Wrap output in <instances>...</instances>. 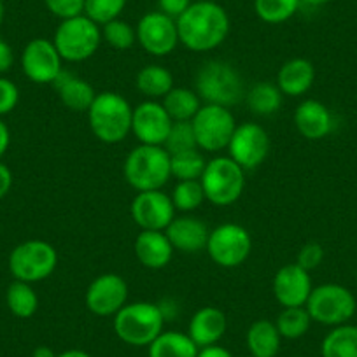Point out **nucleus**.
<instances>
[{
	"label": "nucleus",
	"mask_w": 357,
	"mask_h": 357,
	"mask_svg": "<svg viewBox=\"0 0 357 357\" xmlns=\"http://www.w3.org/2000/svg\"><path fill=\"white\" fill-rule=\"evenodd\" d=\"M229 26V16L222 6L212 0L193 2L177 18L178 43L195 53H207L225 43Z\"/></svg>",
	"instance_id": "nucleus-1"
},
{
	"label": "nucleus",
	"mask_w": 357,
	"mask_h": 357,
	"mask_svg": "<svg viewBox=\"0 0 357 357\" xmlns=\"http://www.w3.org/2000/svg\"><path fill=\"white\" fill-rule=\"evenodd\" d=\"M86 114L91 133L109 146L123 142L132 133L133 107L116 91L97 93Z\"/></svg>",
	"instance_id": "nucleus-2"
},
{
	"label": "nucleus",
	"mask_w": 357,
	"mask_h": 357,
	"mask_svg": "<svg viewBox=\"0 0 357 357\" xmlns=\"http://www.w3.org/2000/svg\"><path fill=\"white\" fill-rule=\"evenodd\" d=\"M195 91L204 104L231 109L245 98V86L240 72L225 60H208L198 68Z\"/></svg>",
	"instance_id": "nucleus-3"
},
{
	"label": "nucleus",
	"mask_w": 357,
	"mask_h": 357,
	"mask_svg": "<svg viewBox=\"0 0 357 357\" xmlns=\"http://www.w3.org/2000/svg\"><path fill=\"white\" fill-rule=\"evenodd\" d=\"M126 183L137 191L163 190L170 181V154L163 146H140L133 147L123 165Z\"/></svg>",
	"instance_id": "nucleus-4"
},
{
	"label": "nucleus",
	"mask_w": 357,
	"mask_h": 357,
	"mask_svg": "<svg viewBox=\"0 0 357 357\" xmlns=\"http://www.w3.org/2000/svg\"><path fill=\"white\" fill-rule=\"evenodd\" d=\"M165 319L160 305L151 301L126 303L114 315V333L130 347H149L165 331Z\"/></svg>",
	"instance_id": "nucleus-5"
},
{
	"label": "nucleus",
	"mask_w": 357,
	"mask_h": 357,
	"mask_svg": "<svg viewBox=\"0 0 357 357\" xmlns=\"http://www.w3.org/2000/svg\"><path fill=\"white\" fill-rule=\"evenodd\" d=\"M200 183L208 204L229 207L245 190V170L229 156H215L205 165Z\"/></svg>",
	"instance_id": "nucleus-6"
},
{
	"label": "nucleus",
	"mask_w": 357,
	"mask_h": 357,
	"mask_svg": "<svg viewBox=\"0 0 357 357\" xmlns=\"http://www.w3.org/2000/svg\"><path fill=\"white\" fill-rule=\"evenodd\" d=\"M53 44L61 60L68 63H81L98 51L102 44V29L84 15L63 20L54 32Z\"/></svg>",
	"instance_id": "nucleus-7"
},
{
	"label": "nucleus",
	"mask_w": 357,
	"mask_h": 357,
	"mask_svg": "<svg viewBox=\"0 0 357 357\" xmlns=\"http://www.w3.org/2000/svg\"><path fill=\"white\" fill-rule=\"evenodd\" d=\"M58 266V252L46 240H26L9 254V272L26 284L50 279Z\"/></svg>",
	"instance_id": "nucleus-8"
},
{
	"label": "nucleus",
	"mask_w": 357,
	"mask_h": 357,
	"mask_svg": "<svg viewBox=\"0 0 357 357\" xmlns=\"http://www.w3.org/2000/svg\"><path fill=\"white\" fill-rule=\"evenodd\" d=\"M307 310L312 322L336 328L347 324L357 310V301L352 291L340 284H321L314 287L307 301Z\"/></svg>",
	"instance_id": "nucleus-9"
},
{
	"label": "nucleus",
	"mask_w": 357,
	"mask_h": 357,
	"mask_svg": "<svg viewBox=\"0 0 357 357\" xmlns=\"http://www.w3.org/2000/svg\"><path fill=\"white\" fill-rule=\"evenodd\" d=\"M195 137H197L198 149L207 153H219L226 149L236 128L235 116L231 109L221 105L204 104L193 119Z\"/></svg>",
	"instance_id": "nucleus-10"
},
{
	"label": "nucleus",
	"mask_w": 357,
	"mask_h": 357,
	"mask_svg": "<svg viewBox=\"0 0 357 357\" xmlns=\"http://www.w3.org/2000/svg\"><path fill=\"white\" fill-rule=\"evenodd\" d=\"M205 250L218 266L236 268L249 259L252 252V238L243 226L225 222L211 229Z\"/></svg>",
	"instance_id": "nucleus-11"
},
{
	"label": "nucleus",
	"mask_w": 357,
	"mask_h": 357,
	"mask_svg": "<svg viewBox=\"0 0 357 357\" xmlns=\"http://www.w3.org/2000/svg\"><path fill=\"white\" fill-rule=\"evenodd\" d=\"M270 135L257 123H240L236 125L228 144V156L240 165L243 170H256L270 154Z\"/></svg>",
	"instance_id": "nucleus-12"
},
{
	"label": "nucleus",
	"mask_w": 357,
	"mask_h": 357,
	"mask_svg": "<svg viewBox=\"0 0 357 357\" xmlns=\"http://www.w3.org/2000/svg\"><path fill=\"white\" fill-rule=\"evenodd\" d=\"M137 43L151 56H168L178 46L177 20L163 15L161 11H151L137 23Z\"/></svg>",
	"instance_id": "nucleus-13"
},
{
	"label": "nucleus",
	"mask_w": 357,
	"mask_h": 357,
	"mask_svg": "<svg viewBox=\"0 0 357 357\" xmlns=\"http://www.w3.org/2000/svg\"><path fill=\"white\" fill-rule=\"evenodd\" d=\"M175 212L170 195L163 190L137 193L130 204V215L140 231H165L175 219Z\"/></svg>",
	"instance_id": "nucleus-14"
},
{
	"label": "nucleus",
	"mask_w": 357,
	"mask_h": 357,
	"mask_svg": "<svg viewBox=\"0 0 357 357\" xmlns=\"http://www.w3.org/2000/svg\"><path fill=\"white\" fill-rule=\"evenodd\" d=\"M86 308L97 317H114L128 303V284L118 273H102L86 289Z\"/></svg>",
	"instance_id": "nucleus-15"
},
{
	"label": "nucleus",
	"mask_w": 357,
	"mask_h": 357,
	"mask_svg": "<svg viewBox=\"0 0 357 357\" xmlns=\"http://www.w3.org/2000/svg\"><path fill=\"white\" fill-rule=\"evenodd\" d=\"M63 60L53 40L37 37L25 46L22 53L23 74L36 84H53L63 70Z\"/></svg>",
	"instance_id": "nucleus-16"
},
{
	"label": "nucleus",
	"mask_w": 357,
	"mask_h": 357,
	"mask_svg": "<svg viewBox=\"0 0 357 357\" xmlns=\"http://www.w3.org/2000/svg\"><path fill=\"white\" fill-rule=\"evenodd\" d=\"M172 118L158 100H146L133 107L132 133L140 144L146 146H163L170 133Z\"/></svg>",
	"instance_id": "nucleus-17"
},
{
	"label": "nucleus",
	"mask_w": 357,
	"mask_h": 357,
	"mask_svg": "<svg viewBox=\"0 0 357 357\" xmlns=\"http://www.w3.org/2000/svg\"><path fill=\"white\" fill-rule=\"evenodd\" d=\"M312 289L314 286H312L310 272H307L296 263L284 264L273 275V296L282 308L305 307Z\"/></svg>",
	"instance_id": "nucleus-18"
},
{
	"label": "nucleus",
	"mask_w": 357,
	"mask_h": 357,
	"mask_svg": "<svg viewBox=\"0 0 357 357\" xmlns=\"http://www.w3.org/2000/svg\"><path fill=\"white\" fill-rule=\"evenodd\" d=\"M165 233H167L174 250L184 254H198L207 249L211 229L200 218L184 214L178 215V218L175 215V219L165 229Z\"/></svg>",
	"instance_id": "nucleus-19"
},
{
	"label": "nucleus",
	"mask_w": 357,
	"mask_h": 357,
	"mask_svg": "<svg viewBox=\"0 0 357 357\" xmlns=\"http://www.w3.org/2000/svg\"><path fill=\"white\" fill-rule=\"evenodd\" d=\"M294 126L307 140H322L333 132L335 119L328 105L315 98H307L294 111Z\"/></svg>",
	"instance_id": "nucleus-20"
},
{
	"label": "nucleus",
	"mask_w": 357,
	"mask_h": 357,
	"mask_svg": "<svg viewBox=\"0 0 357 357\" xmlns=\"http://www.w3.org/2000/svg\"><path fill=\"white\" fill-rule=\"evenodd\" d=\"M228 329L226 314L218 307H204L195 312L188 324V335L198 345V349L215 345Z\"/></svg>",
	"instance_id": "nucleus-21"
},
{
	"label": "nucleus",
	"mask_w": 357,
	"mask_h": 357,
	"mask_svg": "<svg viewBox=\"0 0 357 357\" xmlns=\"http://www.w3.org/2000/svg\"><path fill=\"white\" fill-rule=\"evenodd\" d=\"M133 250L139 263L149 270L167 266L175 252L165 231H140L133 243Z\"/></svg>",
	"instance_id": "nucleus-22"
},
{
	"label": "nucleus",
	"mask_w": 357,
	"mask_h": 357,
	"mask_svg": "<svg viewBox=\"0 0 357 357\" xmlns=\"http://www.w3.org/2000/svg\"><path fill=\"white\" fill-rule=\"evenodd\" d=\"M60 102L72 112H88L93 104L97 91L86 79L79 77L74 72L61 70L56 81L53 82Z\"/></svg>",
	"instance_id": "nucleus-23"
},
{
	"label": "nucleus",
	"mask_w": 357,
	"mask_h": 357,
	"mask_svg": "<svg viewBox=\"0 0 357 357\" xmlns=\"http://www.w3.org/2000/svg\"><path fill=\"white\" fill-rule=\"evenodd\" d=\"M315 81V67L307 58H291L277 74V82L279 89L284 97L298 98L308 93V89L314 86Z\"/></svg>",
	"instance_id": "nucleus-24"
},
{
	"label": "nucleus",
	"mask_w": 357,
	"mask_h": 357,
	"mask_svg": "<svg viewBox=\"0 0 357 357\" xmlns=\"http://www.w3.org/2000/svg\"><path fill=\"white\" fill-rule=\"evenodd\" d=\"M245 345L254 357H277L282 345V336L277 329L275 321H254L245 333Z\"/></svg>",
	"instance_id": "nucleus-25"
},
{
	"label": "nucleus",
	"mask_w": 357,
	"mask_h": 357,
	"mask_svg": "<svg viewBox=\"0 0 357 357\" xmlns=\"http://www.w3.org/2000/svg\"><path fill=\"white\" fill-rule=\"evenodd\" d=\"M135 86L147 100H163L165 95L174 88V75L168 68L151 63L137 72Z\"/></svg>",
	"instance_id": "nucleus-26"
},
{
	"label": "nucleus",
	"mask_w": 357,
	"mask_h": 357,
	"mask_svg": "<svg viewBox=\"0 0 357 357\" xmlns=\"http://www.w3.org/2000/svg\"><path fill=\"white\" fill-rule=\"evenodd\" d=\"M161 104H163L165 111L168 112L172 121H191L197 116V112L200 111L204 102L200 100V97H198L195 89L184 88V86L175 88L174 86L165 95Z\"/></svg>",
	"instance_id": "nucleus-27"
},
{
	"label": "nucleus",
	"mask_w": 357,
	"mask_h": 357,
	"mask_svg": "<svg viewBox=\"0 0 357 357\" xmlns=\"http://www.w3.org/2000/svg\"><path fill=\"white\" fill-rule=\"evenodd\" d=\"M149 357H197L198 345L188 333L163 331L149 347Z\"/></svg>",
	"instance_id": "nucleus-28"
},
{
	"label": "nucleus",
	"mask_w": 357,
	"mask_h": 357,
	"mask_svg": "<svg viewBox=\"0 0 357 357\" xmlns=\"http://www.w3.org/2000/svg\"><path fill=\"white\" fill-rule=\"evenodd\" d=\"M282 91L275 82L261 81L256 82L245 91V102L247 107L252 114L256 116H272L282 105Z\"/></svg>",
	"instance_id": "nucleus-29"
},
{
	"label": "nucleus",
	"mask_w": 357,
	"mask_h": 357,
	"mask_svg": "<svg viewBox=\"0 0 357 357\" xmlns=\"http://www.w3.org/2000/svg\"><path fill=\"white\" fill-rule=\"evenodd\" d=\"M322 357H357V326L342 324L324 336L321 345Z\"/></svg>",
	"instance_id": "nucleus-30"
},
{
	"label": "nucleus",
	"mask_w": 357,
	"mask_h": 357,
	"mask_svg": "<svg viewBox=\"0 0 357 357\" xmlns=\"http://www.w3.org/2000/svg\"><path fill=\"white\" fill-rule=\"evenodd\" d=\"M6 303L13 315L20 319H30L39 308V296L33 291L32 284L15 280L6 291Z\"/></svg>",
	"instance_id": "nucleus-31"
},
{
	"label": "nucleus",
	"mask_w": 357,
	"mask_h": 357,
	"mask_svg": "<svg viewBox=\"0 0 357 357\" xmlns=\"http://www.w3.org/2000/svg\"><path fill=\"white\" fill-rule=\"evenodd\" d=\"M300 0H254V13L268 25L286 23L300 11Z\"/></svg>",
	"instance_id": "nucleus-32"
},
{
	"label": "nucleus",
	"mask_w": 357,
	"mask_h": 357,
	"mask_svg": "<svg viewBox=\"0 0 357 357\" xmlns=\"http://www.w3.org/2000/svg\"><path fill=\"white\" fill-rule=\"evenodd\" d=\"M282 340H298L308 333L312 326V317L307 307L282 308L275 321Z\"/></svg>",
	"instance_id": "nucleus-33"
},
{
	"label": "nucleus",
	"mask_w": 357,
	"mask_h": 357,
	"mask_svg": "<svg viewBox=\"0 0 357 357\" xmlns=\"http://www.w3.org/2000/svg\"><path fill=\"white\" fill-rule=\"evenodd\" d=\"M175 211L183 214H191L204 205L205 193L200 181H177L170 195Z\"/></svg>",
	"instance_id": "nucleus-34"
},
{
	"label": "nucleus",
	"mask_w": 357,
	"mask_h": 357,
	"mask_svg": "<svg viewBox=\"0 0 357 357\" xmlns=\"http://www.w3.org/2000/svg\"><path fill=\"white\" fill-rule=\"evenodd\" d=\"M205 165L207 161L198 149L170 156L172 177H175L177 181H200Z\"/></svg>",
	"instance_id": "nucleus-35"
},
{
	"label": "nucleus",
	"mask_w": 357,
	"mask_h": 357,
	"mask_svg": "<svg viewBox=\"0 0 357 357\" xmlns=\"http://www.w3.org/2000/svg\"><path fill=\"white\" fill-rule=\"evenodd\" d=\"M102 29V40L109 44L111 47L118 51L132 50L137 43V30L135 26L130 25L125 20L118 18L112 22L105 23L100 26Z\"/></svg>",
	"instance_id": "nucleus-36"
},
{
	"label": "nucleus",
	"mask_w": 357,
	"mask_h": 357,
	"mask_svg": "<svg viewBox=\"0 0 357 357\" xmlns=\"http://www.w3.org/2000/svg\"><path fill=\"white\" fill-rule=\"evenodd\" d=\"M163 147L167 149V153L170 156L198 149L197 137H195V130L191 121H174Z\"/></svg>",
	"instance_id": "nucleus-37"
},
{
	"label": "nucleus",
	"mask_w": 357,
	"mask_h": 357,
	"mask_svg": "<svg viewBox=\"0 0 357 357\" xmlns=\"http://www.w3.org/2000/svg\"><path fill=\"white\" fill-rule=\"evenodd\" d=\"M126 8V0H84V16L97 25L118 20Z\"/></svg>",
	"instance_id": "nucleus-38"
},
{
	"label": "nucleus",
	"mask_w": 357,
	"mask_h": 357,
	"mask_svg": "<svg viewBox=\"0 0 357 357\" xmlns=\"http://www.w3.org/2000/svg\"><path fill=\"white\" fill-rule=\"evenodd\" d=\"M44 4L47 11L61 22L84 15V0H44Z\"/></svg>",
	"instance_id": "nucleus-39"
},
{
	"label": "nucleus",
	"mask_w": 357,
	"mask_h": 357,
	"mask_svg": "<svg viewBox=\"0 0 357 357\" xmlns=\"http://www.w3.org/2000/svg\"><path fill=\"white\" fill-rule=\"evenodd\" d=\"M322 259H324V249H322L321 243L308 242L298 250L296 264L305 268L307 272H312V270H315L317 266H321Z\"/></svg>",
	"instance_id": "nucleus-40"
},
{
	"label": "nucleus",
	"mask_w": 357,
	"mask_h": 357,
	"mask_svg": "<svg viewBox=\"0 0 357 357\" xmlns=\"http://www.w3.org/2000/svg\"><path fill=\"white\" fill-rule=\"evenodd\" d=\"M20 102V89L11 79L0 77V116H6L16 109Z\"/></svg>",
	"instance_id": "nucleus-41"
},
{
	"label": "nucleus",
	"mask_w": 357,
	"mask_h": 357,
	"mask_svg": "<svg viewBox=\"0 0 357 357\" xmlns=\"http://www.w3.org/2000/svg\"><path fill=\"white\" fill-rule=\"evenodd\" d=\"M191 4H193V0H158V11L177 20L188 11Z\"/></svg>",
	"instance_id": "nucleus-42"
},
{
	"label": "nucleus",
	"mask_w": 357,
	"mask_h": 357,
	"mask_svg": "<svg viewBox=\"0 0 357 357\" xmlns=\"http://www.w3.org/2000/svg\"><path fill=\"white\" fill-rule=\"evenodd\" d=\"M13 63H15V51L4 39H0V74L11 70Z\"/></svg>",
	"instance_id": "nucleus-43"
},
{
	"label": "nucleus",
	"mask_w": 357,
	"mask_h": 357,
	"mask_svg": "<svg viewBox=\"0 0 357 357\" xmlns=\"http://www.w3.org/2000/svg\"><path fill=\"white\" fill-rule=\"evenodd\" d=\"M13 188V172L9 170L8 165L0 161V200L8 197V193Z\"/></svg>",
	"instance_id": "nucleus-44"
},
{
	"label": "nucleus",
	"mask_w": 357,
	"mask_h": 357,
	"mask_svg": "<svg viewBox=\"0 0 357 357\" xmlns=\"http://www.w3.org/2000/svg\"><path fill=\"white\" fill-rule=\"evenodd\" d=\"M197 357H233V354L229 352L228 349L219 345V343H215V345L202 347V349L198 350Z\"/></svg>",
	"instance_id": "nucleus-45"
},
{
	"label": "nucleus",
	"mask_w": 357,
	"mask_h": 357,
	"mask_svg": "<svg viewBox=\"0 0 357 357\" xmlns=\"http://www.w3.org/2000/svg\"><path fill=\"white\" fill-rule=\"evenodd\" d=\"M9 144H11V132H9L8 125L0 119V158L9 149Z\"/></svg>",
	"instance_id": "nucleus-46"
},
{
	"label": "nucleus",
	"mask_w": 357,
	"mask_h": 357,
	"mask_svg": "<svg viewBox=\"0 0 357 357\" xmlns=\"http://www.w3.org/2000/svg\"><path fill=\"white\" fill-rule=\"evenodd\" d=\"M56 356H58V354L54 352L51 347H46V345L37 347V349L33 350V354H32V357H56Z\"/></svg>",
	"instance_id": "nucleus-47"
},
{
	"label": "nucleus",
	"mask_w": 357,
	"mask_h": 357,
	"mask_svg": "<svg viewBox=\"0 0 357 357\" xmlns=\"http://www.w3.org/2000/svg\"><path fill=\"white\" fill-rule=\"evenodd\" d=\"M56 357H93V356H89L88 352H84V350H81V349H70V350H65V352L58 354Z\"/></svg>",
	"instance_id": "nucleus-48"
},
{
	"label": "nucleus",
	"mask_w": 357,
	"mask_h": 357,
	"mask_svg": "<svg viewBox=\"0 0 357 357\" xmlns=\"http://www.w3.org/2000/svg\"><path fill=\"white\" fill-rule=\"evenodd\" d=\"M301 6H307V8H321V6L329 4L331 0H300Z\"/></svg>",
	"instance_id": "nucleus-49"
},
{
	"label": "nucleus",
	"mask_w": 357,
	"mask_h": 357,
	"mask_svg": "<svg viewBox=\"0 0 357 357\" xmlns=\"http://www.w3.org/2000/svg\"><path fill=\"white\" fill-rule=\"evenodd\" d=\"M2 22H4V2L0 0V25H2Z\"/></svg>",
	"instance_id": "nucleus-50"
},
{
	"label": "nucleus",
	"mask_w": 357,
	"mask_h": 357,
	"mask_svg": "<svg viewBox=\"0 0 357 357\" xmlns=\"http://www.w3.org/2000/svg\"><path fill=\"white\" fill-rule=\"evenodd\" d=\"M242 357H254V356H250V354H247V356H242Z\"/></svg>",
	"instance_id": "nucleus-51"
},
{
	"label": "nucleus",
	"mask_w": 357,
	"mask_h": 357,
	"mask_svg": "<svg viewBox=\"0 0 357 357\" xmlns=\"http://www.w3.org/2000/svg\"><path fill=\"white\" fill-rule=\"evenodd\" d=\"M193 2H200V0H193Z\"/></svg>",
	"instance_id": "nucleus-52"
}]
</instances>
